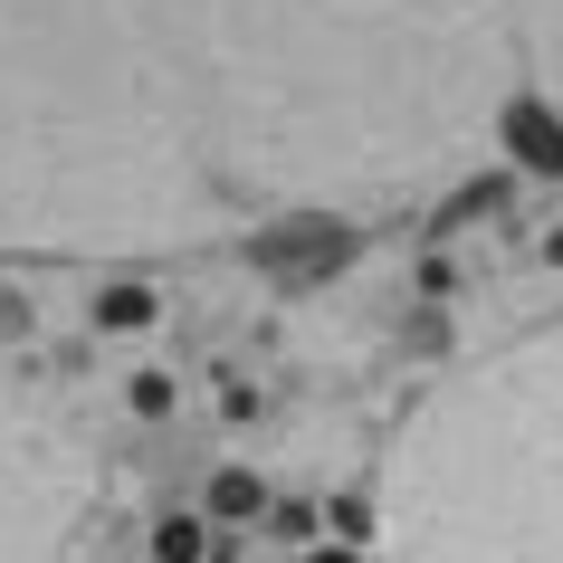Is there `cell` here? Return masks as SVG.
<instances>
[{
    "mask_svg": "<svg viewBox=\"0 0 563 563\" xmlns=\"http://www.w3.org/2000/svg\"><path fill=\"white\" fill-rule=\"evenodd\" d=\"M430 563H563V334L477 373L430 459Z\"/></svg>",
    "mask_w": 563,
    "mask_h": 563,
    "instance_id": "1",
    "label": "cell"
},
{
    "mask_svg": "<svg viewBox=\"0 0 563 563\" xmlns=\"http://www.w3.org/2000/svg\"><path fill=\"white\" fill-rule=\"evenodd\" d=\"M497 153L516 173H534V181H563V106L544 87H516L497 106Z\"/></svg>",
    "mask_w": 563,
    "mask_h": 563,
    "instance_id": "2",
    "label": "cell"
},
{
    "mask_svg": "<svg viewBox=\"0 0 563 563\" xmlns=\"http://www.w3.org/2000/svg\"><path fill=\"white\" fill-rule=\"evenodd\" d=\"M344 258H354V239L334 230V220H306V230L258 239V267H267V277H325V267H344Z\"/></svg>",
    "mask_w": 563,
    "mask_h": 563,
    "instance_id": "3",
    "label": "cell"
},
{
    "mask_svg": "<svg viewBox=\"0 0 563 563\" xmlns=\"http://www.w3.org/2000/svg\"><path fill=\"white\" fill-rule=\"evenodd\" d=\"M526 10V67H534V87L563 106V0H516Z\"/></svg>",
    "mask_w": 563,
    "mask_h": 563,
    "instance_id": "4",
    "label": "cell"
},
{
    "mask_svg": "<svg viewBox=\"0 0 563 563\" xmlns=\"http://www.w3.org/2000/svg\"><path fill=\"white\" fill-rule=\"evenodd\" d=\"M163 306H153V287H134V277H115V287H96V334H144Z\"/></svg>",
    "mask_w": 563,
    "mask_h": 563,
    "instance_id": "5",
    "label": "cell"
},
{
    "mask_svg": "<svg viewBox=\"0 0 563 563\" xmlns=\"http://www.w3.org/2000/svg\"><path fill=\"white\" fill-rule=\"evenodd\" d=\"M210 516H220V526L267 516V477H258V468H220V477H210Z\"/></svg>",
    "mask_w": 563,
    "mask_h": 563,
    "instance_id": "6",
    "label": "cell"
},
{
    "mask_svg": "<svg viewBox=\"0 0 563 563\" xmlns=\"http://www.w3.org/2000/svg\"><path fill=\"white\" fill-rule=\"evenodd\" d=\"M153 563H210V526L201 516H163L153 526Z\"/></svg>",
    "mask_w": 563,
    "mask_h": 563,
    "instance_id": "7",
    "label": "cell"
},
{
    "mask_svg": "<svg viewBox=\"0 0 563 563\" xmlns=\"http://www.w3.org/2000/svg\"><path fill=\"white\" fill-rule=\"evenodd\" d=\"M124 401H134L144 420H173V401H181V391H173V373H134V383H124Z\"/></svg>",
    "mask_w": 563,
    "mask_h": 563,
    "instance_id": "8",
    "label": "cell"
},
{
    "mask_svg": "<svg viewBox=\"0 0 563 563\" xmlns=\"http://www.w3.org/2000/svg\"><path fill=\"white\" fill-rule=\"evenodd\" d=\"M325 534H344V544H373V506H363V497H325Z\"/></svg>",
    "mask_w": 563,
    "mask_h": 563,
    "instance_id": "9",
    "label": "cell"
},
{
    "mask_svg": "<svg viewBox=\"0 0 563 563\" xmlns=\"http://www.w3.org/2000/svg\"><path fill=\"white\" fill-rule=\"evenodd\" d=\"M306 563H363V544H344V534H334V544H306Z\"/></svg>",
    "mask_w": 563,
    "mask_h": 563,
    "instance_id": "10",
    "label": "cell"
},
{
    "mask_svg": "<svg viewBox=\"0 0 563 563\" xmlns=\"http://www.w3.org/2000/svg\"><path fill=\"white\" fill-rule=\"evenodd\" d=\"M544 258H554V267H563V220H554V230H544Z\"/></svg>",
    "mask_w": 563,
    "mask_h": 563,
    "instance_id": "11",
    "label": "cell"
}]
</instances>
